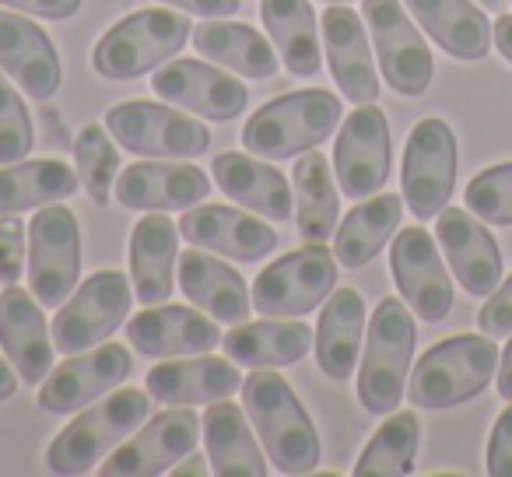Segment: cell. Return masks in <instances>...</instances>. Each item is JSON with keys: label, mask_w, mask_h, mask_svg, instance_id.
Returning <instances> with one entry per match:
<instances>
[{"label": "cell", "mask_w": 512, "mask_h": 477, "mask_svg": "<svg viewBox=\"0 0 512 477\" xmlns=\"http://www.w3.org/2000/svg\"><path fill=\"white\" fill-rule=\"evenodd\" d=\"M200 425H204V446H207V460H211V474L218 477L267 474V460L253 435V421L246 418V411L239 404H228V397L214 400V404H207Z\"/></svg>", "instance_id": "obj_31"}, {"label": "cell", "mask_w": 512, "mask_h": 477, "mask_svg": "<svg viewBox=\"0 0 512 477\" xmlns=\"http://www.w3.org/2000/svg\"><path fill=\"white\" fill-rule=\"evenodd\" d=\"M144 390L151 393V400L158 404H214V400L232 397L235 390H242V376L232 362L211 355H190L186 362L179 358H165L148 372Z\"/></svg>", "instance_id": "obj_27"}, {"label": "cell", "mask_w": 512, "mask_h": 477, "mask_svg": "<svg viewBox=\"0 0 512 477\" xmlns=\"http://www.w3.org/2000/svg\"><path fill=\"white\" fill-rule=\"evenodd\" d=\"M162 4L186 11V15H197V18H228L239 11V0H162Z\"/></svg>", "instance_id": "obj_46"}, {"label": "cell", "mask_w": 512, "mask_h": 477, "mask_svg": "<svg viewBox=\"0 0 512 477\" xmlns=\"http://www.w3.org/2000/svg\"><path fill=\"white\" fill-rule=\"evenodd\" d=\"M295 221L306 243L330 239L341 218V197H337L334 172L323 151H306L295 162Z\"/></svg>", "instance_id": "obj_37"}, {"label": "cell", "mask_w": 512, "mask_h": 477, "mask_svg": "<svg viewBox=\"0 0 512 477\" xmlns=\"http://www.w3.org/2000/svg\"><path fill=\"white\" fill-rule=\"evenodd\" d=\"M0 348L25 383H43L53 369V334L46 327L43 302L32 292L8 285L0 295Z\"/></svg>", "instance_id": "obj_24"}, {"label": "cell", "mask_w": 512, "mask_h": 477, "mask_svg": "<svg viewBox=\"0 0 512 477\" xmlns=\"http://www.w3.org/2000/svg\"><path fill=\"white\" fill-rule=\"evenodd\" d=\"M418 327L407 313L404 299H383L365 327L362 369H358V400L369 414H390L404 397L411 376Z\"/></svg>", "instance_id": "obj_5"}, {"label": "cell", "mask_w": 512, "mask_h": 477, "mask_svg": "<svg viewBox=\"0 0 512 477\" xmlns=\"http://www.w3.org/2000/svg\"><path fill=\"white\" fill-rule=\"evenodd\" d=\"M179 267V225L165 211H151L130 232V285L137 302L158 306L172 295Z\"/></svg>", "instance_id": "obj_26"}, {"label": "cell", "mask_w": 512, "mask_h": 477, "mask_svg": "<svg viewBox=\"0 0 512 477\" xmlns=\"http://www.w3.org/2000/svg\"><path fill=\"white\" fill-rule=\"evenodd\" d=\"M4 8L25 11L32 18H50V22H67L81 11L85 0H0Z\"/></svg>", "instance_id": "obj_45"}, {"label": "cell", "mask_w": 512, "mask_h": 477, "mask_svg": "<svg viewBox=\"0 0 512 477\" xmlns=\"http://www.w3.org/2000/svg\"><path fill=\"white\" fill-rule=\"evenodd\" d=\"M204 460H207V456H197V449H193V453L186 456V463H176V467H172V474H176V477H204L207 470H211Z\"/></svg>", "instance_id": "obj_49"}, {"label": "cell", "mask_w": 512, "mask_h": 477, "mask_svg": "<svg viewBox=\"0 0 512 477\" xmlns=\"http://www.w3.org/2000/svg\"><path fill=\"white\" fill-rule=\"evenodd\" d=\"M211 176L221 186L228 200L239 207H249L253 214L267 221H288L295 214V193L292 183L281 169L260 162V158L225 151L211 162Z\"/></svg>", "instance_id": "obj_25"}, {"label": "cell", "mask_w": 512, "mask_h": 477, "mask_svg": "<svg viewBox=\"0 0 512 477\" xmlns=\"http://www.w3.org/2000/svg\"><path fill=\"white\" fill-rule=\"evenodd\" d=\"M179 288L183 295L207 313L211 320L221 323H246L249 320V299L246 281L239 278V271L228 264H221L218 257H207L204 250L190 246V250L179 257Z\"/></svg>", "instance_id": "obj_28"}, {"label": "cell", "mask_w": 512, "mask_h": 477, "mask_svg": "<svg viewBox=\"0 0 512 477\" xmlns=\"http://www.w3.org/2000/svg\"><path fill=\"white\" fill-rule=\"evenodd\" d=\"M390 271L397 292L425 323H442L453 313V281L439 257V243L421 225L393 235Z\"/></svg>", "instance_id": "obj_15"}, {"label": "cell", "mask_w": 512, "mask_h": 477, "mask_svg": "<svg viewBox=\"0 0 512 477\" xmlns=\"http://www.w3.org/2000/svg\"><path fill=\"white\" fill-rule=\"evenodd\" d=\"M463 204L484 225H512V162L477 172L463 190Z\"/></svg>", "instance_id": "obj_40"}, {"label": "cell", "mask_w": 512, "mask_h": 477, "mask_svg": "<svg viewBox=\"0 0 512 477\" xmlns=\"http://www.w3.org/2000/svg\"><path fill=\"white\" fill-rule=\"evenodd\" d=\"M81 186L78 172L60 158H32V162L0 165V214H18L71 197Z\"/></svg>", "instance_id": "obj_36"}, {"label": "cell", "mask_w": 512, "mask_h": 477, "mask_svg": "<svg viewBox=\"0 0 512 477\" xmlns=\"http://www.w3.org/2000/svg\"><path fill=\"white\" fill-rule=\"evenodd\" d=\"M369 327L365 299L358 288H334L316 323V362L334 383L355 376L358 355H362V334Z\"/></svg>", "instance_id": "obj_30"}, {"label": "cell", "mask_w": 512, "mask_h": 477, "mask_svg": "<svg viewBox=\"0 0 512 477\" xmlns=\"http://www.w3.org/2000/svg\"><path fill=\"white\" fill-rule=\"evenodd\" d=\"M211 193V179L197 165L169 162V158H151L134 162L120 172L113 186V197L130 211H186L197 207Z\"/></svg>", "instance_id": "obj_20"}, {"label": "cell", "mask_w": 512, "mask_h": 477, "mask_svg": "<svg viewBox=\"0 0 512 477\" xmlns=\"http://www.w3.org/2000/svg\"><path fill=\"white\" fill-rule=\"evenodd\" d=\"M81 274V228L67 207L53 200L29 221V292L43 306H64L78 288Z\"/></svg>", "instance_id": "obj_10"}, {"label": "cell", "mask_w": 512, "mask_h": 477, "mask_svg": "<svg viewBox=\"0 0 512 477\" xmlns=\"http://www.w3.org/2000/svg\"><path fill=\"white\" fill-rule=\"evenodd\" d=\"M390 162L393 144L386 113L365 102L341 123L334 141V176L341 183V193L351 200L376 197L390 179Z\"/></svg>", "instance_id": "obj_13"}, {"label": "cell", "mask_w": 512, "mask_h": 477, "mask_svg": "<svg viewBox=\"0 0 512 477\" xmlns=\"http://www.w3.org/2000/svg\"><path fill=\"white\" fill-rule=\"evenodd\" d=\"M179 235L197 250L218 253V257L239 260V264L264 260L278 246V232L267 221L253 218V211L221 204L186 207L179 218Z\"/></svg>", "instance_id": "obj_19"}, {"label": "cell", "mask_w": 512, "mask_h": 477, "mask_svg": "<svg viewBox=\"0 0 512 477\" xmlns=\"http://www.w3.org/2000/svg\"><path fill=\"white\" fill-rule=\"evenodd\" d=\"M334 260L337 257L323 243H309L295 253H285L256 274L253 309L260 316H274V320L313 313L337 288Z\"/></svg>", "instance_id": "obj_7"}, {"label": "cell", "mask_w": 512, "mask_h": 477, "mask_svg": "<svg viewBox=\"0 0 512 477\" xmlns=\"http://www.w3.org/2000/svg\"><path fill=\"white\" fill-rule=\"evenodd\" d=\"M477 4H484L488 11H502L505 8V0H477Z\"/></svg>", "instance_id": "obj_51"}, {"label": "cell", "mask_w": 512, "mask_h": 477, "mask_svg": "<svg viewBox=\"0 0 512 477\" xmlns=\"http://www.w3.org/2000/svg\"><path fill=\"white\" fill-rule=\"evenodd\" d=\"M130 302L134 285L123 271H99L85 278L53 316V348L60 355H78L102 344L127 323Z\"/></svg>", "instance_id": "obj_9"}, {"label": "cell", "mask_w": 512, "mask_h": 477, "mask_svg": "<svg viewBox=\"0 0 512 477\" xmlns=\"http://www.w3.org/2000/svg\"><path fill=\"white\" fill-rule=\"evenodd\" d=\"M102 123L123 151H134L141 158L186 162V158H197L211 148V130L204 123H193L190 116L176 113L162 102H120L109 109Z\"/></svg>", "instance_id": "obj_8"}, {"label": "cell", "mask_w": 512, "mask_h": 477, "mask_svg": "<svg viewBox=\"0 0 512 477\" xmlns=\"http://www.w3.org/2000/svg\"><path fill=\"white\" fill-rule=\"evenodd\" d=\"M151 88L172 106L214 123H228L242 116L249 102V92L239 78L204 64V60H172V64L158 67Z\"/></svg>", "instance_id": "obj_17"}, {"label": "cell", "mask_w": 512, "mask_h": 477, "mask_svg": "<svg viewBox=\"0 0 512 477\" xmlns=\"http://www.w3.org/2000/svg\"><path fill=\"white\" fill-rule=\"evenodd\" d=\"M0 71L18 81V88L32 99L57 95L64 78L53 39L36 22H29V15L15 11H0Z\"/></svg>", "instance_id": "obj_23"}, {"label": "cell", "mask_w": 512, "mask_h": 477, "mask_svg": "<svg viewBox=\"0 0 512 477\" xmlns=\"http://www.w3.org/2000/svg\"><path fill=\"white\" fill-rule=\"evenodd\" d=\"M421 442V421L414 411H390V418L376 428L369 446L355 463V477H404L414 470Z\"/></svg>", "instance_id": "obj_38"}, {"label": "cell", "mask_w": 512, "mask_h": 477, "mask_svg": "<svg viewBox=\"0 0 512 477\" xmlns=\"http://www.w3.org/2000/svg\"><path fill=\"white\" fill-rule=\"evenodd\" d=\"M400 214H404V197L400 193H379V197L358 200L351 214L334 232V257L344 267H365L383 253L390 235H397Z\"/></svg>", "instance_id": "obj_34"}, {"label": "cell", "mask_w": 512, "mask_h": 477, "mask_svg": "<svg viewBox=\"0 0 512 477\" xmlns=\"http://www.w3.org/2000/svg\"><path fill=\"white\" fill-rule=\"evenodd\" d=\"M488 474L491 477H512V400L498 414L495 428L488 439Z\"/></svg>", "instance_id": "obj_44"}, {"label": "cell", "mask_w": 512, "mask_h": 477, "mask_svg": "<svg viewBox=\"0 0 512 477\" xmlns=\"http://www.w3.org/2000/svg\"><path fill=\"white\" fill-rule=\"evenodd\" d=\"M18 372H15V365L11 362H4V358H0V400H11L15 397V390H18Z\"/></svg>", "instance_id": "obj_50"}, {"label": "cell", "mask_w": 512, "mask_h": 477, "mask_svg": "<svg viewBox=\"0 0 512 477\" xmlns=\"http://www.w3.org/2000/svg\"><path fill=\"white\" fill-rule=\"evenodd\" d=\"M316 334L302 320L288 316V320H267L260 323H235L221 337V348L235 365L246 369H281V365H295L313 351Z\"/></svg>", "instance_id": "obj_29"}, {"label": "cell", "mask_w": 512, "mask_h": 477, "mask_svg": "<svg viewBox=\"0 0 512 477\" xmlns=\"http://www.w3.org/2000/svg\"><path fill=\"white\" fill-rule=\"evenodd\" d=\"M151 418V393L127 386L109 393L106 400L85 407L46 449V467L53 474H88L99 460H106L109 449L127 442L144 421Z\"/></svg>", "instance_id": "obj_4"}, {"label": "cell", "mask_w": 512, "mask_h": 477, "mask_svg": "<svg viewBox=\"0 0 512 477\" xmlns=\"http://www.w3.org/2000/svg\"><path fill=\"white\" fill-rule=\"evenodd\" d=\"M477 327L488 337H509L512 334V278H505V285H498L488 295V302L477 313Z\"/></svg>", "instance_id": "obj_43"}, {"label": "cell", "mask_w": 512, "mask_h": 477, "mask_svg": "<svg viewBox=\"0 0 512 477\" xmlns=\"http://www.w3.org/2000/svg\"><path fill=\"white\" fill-rule=\"evenodd\" d=\"M495 383H498V393H502L505 400H512V334L502 351V365H498V372H495Z\"/></svg>", "instance_id": "obj_47"}, {"label": "cell", "mask_w": 512, "mask_h": 477, "mask_svg": "<svg viewBox=\"0 0 512 477\" xmlns=\"http://www.w3.org/2000/svg\"><path fill=\"white\" fill-rule=\"evenodd\" d=\"M25 271V221L18 214H0V285H18Z\"/></svg>", "instance_id": "obj_42"}, {"label": "cell", "mask_w": 512, "mask_h": 477, "mask_svg": "<svg viewBox=\"0 0 512 477\" xmlns=\"http://www.w3.org/2000/svg\"><path fill=\"white\" fill-rule=\"evenodd\" d=\"M327 4H348V0H327Z\"/></svg>", "instance_id": "obj_52"}, {"label": "cell", "mask_w": 512, "mask_h": 477, "mask_svg": "<svg viewBox=\"0 0 512 477\" xmlns=\"http://www.w3.org/2000/svg\"><path fill=\"white\" fill-rule=\"evenodd\" d=\"M204 435L193 407H169L155 414L144 428H137L127 442L109 453V460L99 467L102 477H155L172 470L179 460L197 449V439Z\"/></svg>", "instance_id": "obj_14"}, {"label": "cell", "mask_w": 512, "mask_h": 477, "mask_svg": "<svg viewBox=\"0 0 512 477\" xmlns=\"http://www.w3.org/2000/svg\"><path fill=\"white\" fill-rule=\"evenodd\" d=\"M495 46H498V53L512 64V15H502L495 22Z\"/></svg>", "instance_id": "obj_48"}, {"label": "cell", "mask_w": 512, "mask_h": 477, "mask_svg": "<svg viewBox=\"0 0 512 477\" xmlns=\"http://www.w3.org/2000/svg\"><path fill=\"white\" fill-rule=\"evenodd\" d=\"M341 113V99L327 88L288 92L249 116L242 127V148L271 162L299 158L341 127Z\"/></svg>", "instance_id": "obj_2"}, {"label": "cell", "mask_w": 512, "mask_h": 477, "mask_svg": "<svg viewBox=\"0 0 512 477\" xmlns=\"http://www.w3.org/2000/svg\"><path fill=\"white\" fill-rule=\"evenodd\" d=\"M404 8L456 60H481L495 46V25L470 0H404Z\"/></svg>", "instance_id": "obj_32"}, {"label": "cell", "mask_w": 512, "mask_h": 477, "mask_svg": "<svg viewBox=\"0 0 512 477\" xmlns=\"http://www.w3.org/2000/svg\"><path fill=\"white\" fill-rule=\"evenodd\" d=\"M362 18L369 25V39L376 46L379 71L386 85L404 99H418L428 92L435 74V60L421 32L400 8V0H365Z\"/></svg>", "instance_id": "obj_11"}, {"label": "cell", "mask_w": 512, "mask_h": 477, "mask_svg": "<svg viewBox=\"0 0 512 477\" xmlns=\"http://www.w3.org/2000/svg\"><path fill=\"white\" fill-rule=\"evenodd\" d=\"M260 18L278 46V57L295 78H313L320 71V32L309 0H264Z\"/></svg>", "instance_id": "obj_35"}, {"label": "cell", "mask_w": 512, "mask_h": 477, "mask_svg": "<svg viewBox=\"0 0 512 477\" xmlns=\"http://www.w3.org/2000/svg\"><path fill=\"white\" fill-rule=\"evenodd\" d=\"M435 239L463 292L488 299L502 281V253H498L495 235L477 221V214L446 204L435 214Z\"/></svg>", "instance_id": "obj_18"}, {"label": "cell", "mask_w": 512, "mask_h": 477, "mask_svg": "<svg viewBox=\"0 0 512 477\" xmlns=\"http://www.w3.org/2000/svg\"><path fill=\"white\" fill-rule=\"evenodd\" d=\"M242 404L281 474H313L320 463V435L285 376L256 369L242 379Z\"/></svg>", "instance_id": "obj_1"}, {"label": "cell", "mask_w": 512, "mask_h": 477, "mask_svg": "<svg viewBox=\"0 0 512 477\" xmlns=\"http://www.w3.org/2000/svg\"><path fill=\"white\" fill-rule=\"evenodd\" d=\"M190 43V18L165 8H144L116 22L95 43L92 64L109 81H134L162 67Z\"/></svg>", "instance_id": "obj_6"}, {"label": "cell", "mask_w": 512, "mask_h": 477, "mask_svg": "<svg viewBox=\"0 0 512 477\" xmlns=\"http://www.w3.org/2000/svg\"><path fill=\"white\" fill-rule=\"evenodd\" d=\"M456 134L446 120L428 116L407 134L404 148V169H400V183H404V204L418 221H428L449 204L456 186Z\"/></svg>", "instance_id": "obj_12"}, {"label": "cell", "mask_w": 512, "mask_h": 477, "mask_svg": "<svg viewBox=\"0 0 512 477\" xmlns=\"http://www.w3.org/2000/svg\"><path fill=\"white\" fill-rule=\"evenodd\" d=\"M109 137L113 134L102 123H88V127H81L78 141H74L78 179L95 204H109V193L116 186V172H120V148Z\"/></svg>", "instance_id": "obj_39"}, {"label": "cell", "mask_w": 512, "mask_h": 477, "mask_svg": "<svg viewBox=\"0 0 512 477\" xmlns=\"http://www.w3.org/2000/svg\"><path fill=\"white\" fill-rule=\"evenodd\" d=\"M498 369L495 337L488 334H456L446 341L432 344L418 358L411 372L407 397L411 404L428 407V411H446L474 400L477 393L488 390Z\"/></svg>", "instance_id": "obj_3"}, {"label": "cell", "mask_w": 512, "mask_h": 477, "mask_svg": "<svg viewBox=\"0 0 512 477\" xmlns=\"http://www.w3.org/2000/svg\"><path fill=\"white\" fill-rule=\"evenodd\" d=\"M32 144H36V130H32L25 99L8 81V74H0V165L22 162Z\"/></svg>", "instance_id": "obj_41"}, {"label": "cell", "mask_w": 512, "mask_h": 477, "mask_svg": "<svg viewBox=\"0 0 512 477\" xmlns=\"http://www.w3.org/2000/svg\"><path fill=\"white\" fill-rule=\"evenodd\" d=\"M127 341L148 358L207 355L221 344V330L211 316H200L197 306H148L127 320Z\"/></svg>", "instance_id": "obj_22"}, {"label": "cell", "mask_w": 512, "mask_h": 477, "mask_svg": "<svg viewBox=\"0 0 512 477\" xmlns=\"http://www.w3.org/2000/svg\"><path fill=\"white\" fill-rule=\"evenodd\" d=\"M134 369L130 348L123 344H102V348H88L71 355L64 365L50 369V376L39 386V407L50 414H71L81 407L95 404L106 397L113 386H120Z\"/></svg>", "instance_id": "obj_16"}, {"label": "cell", "mask_w": 512, "mask_h": 477, "mask_svg": "<svg viewBox=\"0 0 512 477\" xmlns=\"http://www.w3.org/2000/svg\"><path fill=\"white\" fill-rule=\"evenodd\" d=\"M193 46L200 57L214 60L221 67H232L235 74L249 81H264L271 74H278V46L271 43V36H260L256 29L239 22H211L193 29Z\"/></svg>", "instance_id": "obj_33"}, {"label": "cell", "mask_w": 512, "mask_h": 477, "mask_svg": "<svg viewBox=\"0 0 512 477\" xmlns=\"http://www.w3.org/2000/svg\"><path fill=\"white\" fill-rule=\"evenodd\" d=\"M323 46H327V64L334 74V85L355 106L379 99V78L372 64V39L369 25L344 4H330L323 11Z\"/></svg>", "instance_id": "obj_21"}]
</instances>
